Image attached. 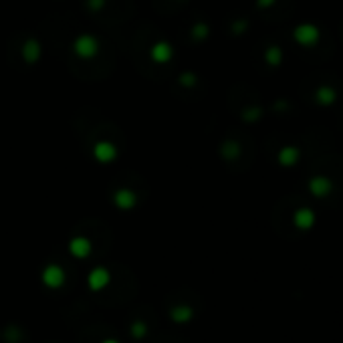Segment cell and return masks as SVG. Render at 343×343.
Returning <instances> with one entry per match:
<instances>
[{"mask_svg": "<svg viewBox=\"0 0 343 343\" xmlns=\"http://www.w3.org/2000/svg\"><path fill=\"white\" fill-rule=\"evenodd\" d=\"M309 190L315 198H327L333 190V182L325 176H315V178L309 180Z\"/></svg>", "mask_w": 343, "mask_h": 343, "instance_id": "obj_2", "label": "cell"}, {"mask_svg": "<svg viewBox=\"0 0 343 343\" xmlns=\"http://www.w3.org/2000/svg\"><path fill=\"white\" fill-rule=\"evenodd\" d=\"M297 157H299V149H297V147H284L282 153H280L282 165H293V163L297 161Z\"/></svg>", "mask_w": 343, "mask_h": 343, "instance_id": "obj_5", "label": "cell"}, {"mask_svg": "<svg viewBox=\"0 0 343 343\" xmlns=\"http://www.w3.org/2000/svg\"><path fill=\"white\" fill-rule=\"evenodd\" d=\"M295 224H297L301 230H309V228H313V224H315V212H313V210H309V208L299 210V212L295 214Z\"/></svg>", "mask_w": 343, "mask_h": 343, "instance_id": "obj_4", "label": "cell"}, {"mask_svg": "<svg viewBox=\"0 0 343 343\" xmlns=\"http://www.w3.org/2000/svg\"><path fill=\"white\" fill-rule=\"evenodd\" d=\"M105 343H115V341H105Z\"/></svg>", "mask_w": 343, "mask_h": 343, "instance_id": "obj_6", "label": "cell"}, {"mask_svg": "<svg viewBox=\"0 0 343 343\" xmlns=\"http://www.w3.org/2000/svg\"><path fill=\"white\" fill-rule=\"evenodd\" d=\"M315 101H317L319 105H323V107L333 105V103L337 101V91H335L333 87L323 85V87H319V89L315 91Z\"/></svg>", "mask_w": 343, "mask_h": 343, "instance_id": "obj_3", "label": "cell"}, {"mask_svg": "<svg viewBox=\"0 0 343 343\" xmlns=\"http://www.w3.org/2000/svg\"><path fill=\"white\" fill-rule=\"evenodd\" d=\"M295 40L311 46L319 40V28L315 24H301V26L295 28Z\"/></svg>", "mask_w": 343, "mask_h": 343, "instance_id": "obj_1", "label": "cell"}]
</instances>
